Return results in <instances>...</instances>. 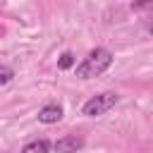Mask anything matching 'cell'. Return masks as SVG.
<instances>
[{"label": "cell", "mask_w": 153, "mask_h": 153, "mask_svg": "<svg viewBox=\"0 0 153 153\" xmlns=\"http://www.w3.org/2000/svg\"><path fill=\"white\" fill-rule=\"evenodd\" d=\"M110 65H112V53H110L108 48H96V50H91V53L84 57V62L76 67V76H79V79L98 76V74H103Z\"/></svg>", "instance_id": "1"}, {"label": "cell", "mask_w": 153, "mask_h": 153, "mask_svg": "<svg viewBox=\"0 0 153 153\" xmlns=\"http://www.w3.org/2000/svg\"><path fill=\"white\" fill-rule=\"evenodd\" d=\"M117 100H120V96H117L115 91H105V93H98V96L88 98V100L84 103L81 112L88 115V117H100V115H105L108 110H112V108L117 105Z\"/></svg>", "instance_id": "2"}, {"label": "cell", "mask_w": 153, "mask_h": 153, "mask_svg": "<svg viewBox=\"0 0 153 153\" xmlns=\"http://www.w3.org/2000/svg\"><path fill=\"white\" fill-rule=\"evenodd\" d=\"M81 146H84V139L76 136V134H67V136H62V139H57L53 143V148L57 153H76Z\"/></svg>", "instance_id": "3"}, {"label": "cell", "mask_w": 153, "mask_h": 153, "mask_svg": "<svg viewBox=\"0 0 153 153\" xmlns=\"http://www.w3.org/2000/svg\"><path fill=\"white\" fill-rule=\"evenodd\" d=\"M38 120H41L43 124H55V122L62 120V108H60L57 103H48V105H43V108L38 110Z\"/></svg>", "instance_id": "4"}, {"label": "cell", "mask_w": 153, "mask_h": 153, "mask_svg": "<svg viewBox=\"0 0 153 153\" xmlns=\"http://www.w3.org/2000/svg\"><path fill=\"white\" fill-rule=\"evenodd\" d=\"M48 151H50V141H48V139L29 141V143L22 148V153H48Z\"/></svg>", "instance_id": "5"}, {"label": "cell", "mask_w": 153, "mask_h": 153, "mask_svg": "<svg viewBox=\"0 0 153 153\" xmlns=\"http://www.w3.org/2000/svg\"><path fill=\"white\" fill-rule=\"evenodd\" d=\"M12 79H14V72H12V67H7V65H0V86L10 84Z\"/></svg>", "instance_id": "6"}, {"label": "cell", "mask_w": 153, "mask_h": 153, "mask_svg": "<svg viewBox=\"0 0 153 153\" xmlns=\"http://www.w3.org/2000/svg\"><path fill=\"white\" fill-rule=\"evenodd\" d=\"M72 65H74V55H72V53H62V55H60L57 67H60V69H69Z\"/></svg>", "instance_id": "7"}, {"label": "cell", "mask_w": 153, "mask_h": 153, "mask_svg": "<svg viewBox=\"0 0 153 153\" xmlns=\"http://www.w3.org/2000/svg\"><path fill=\"white\" fill-rule=\"evenodd\" d=\"M148 31H151V36H153V22H151V24H148Z\"/></svg>", "instance_id": "8"}]
</instances>
